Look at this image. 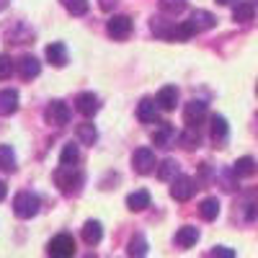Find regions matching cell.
<instances>
[{
	"instance_id": "1",
	"label": "cell",
	"mask_w": 258,
	"mask_h": 258,
	"mask_svg": "<svg viewBox=\"0 0 258 258\" xmlns=\"http://www.w3.org/2000/svg\"><path fill=\"white\" fill-rule=\"evenodd\" d=\"M39 197L31 191H18L16 197H13V214L18 220H31L34 214L39 212Z\"/></svg>"
},
{
	"instance_id": "2",
	"label": "cell",
	"mask_w": 258,
	"mask_h": 258,
	"mask_svg": "<svg viewBox=\"0 0 258 258\" xmlns=\"http://www.w3.org/2000/svg\"><path fill=\"white\" fill-rule=\"evenodd\" d=\"M54 181H57V186L62 188V194H78L80 186H83V173H80L78 168H64V165H59V168L54 170Z\"/></svg>"
},
{
	"instance_id": "3",
	"label": "cell",
	"mask_w": 258,
	"mask_h": 258,
	"mask_svg": "<svg viewBox=\"0 0 258 258\" xmlns=\"http://www.w3.org/2000/svg\"><path fill=\"white\" fill-rule=\"evenodd\" d=\"M47 253L52 258H73L75 255V240H73V235H68V232L54 235V238L49 240V245H47Z\"/></svg>"
},
{
	"instance_id": "4",
	"label": "cell",
	"mask_w": 258,
	"mask_h": 258,
	"mask_svg": "<svg viewBox=\"0 0 258 258\" xmlns=\"http://www.w3.org/2000/svg\"><path fill=\"white\" fill-rule=\"evenodd\" d=\"M132 165L140 176H147V173H153L158 160H155V153L150 147H137L135 150V155H132Z\"/></svg>"
},
{
	"instance_id": "5",
	"label": "cell",
	"mask_w": 258,
	"mask_h": 258,
	"mask_svg": "<svg viewBox=\"0 0 258 258\" xmlns=\"http://www.w3.org/2000/svg\"><path fill=\"white\" fill-rule=\"evenodd\" d=\"M204 116H207V103L204 101H188L186 103V109H183V121L191 126V129H197L202 121H204Z\"/></svg>"
},
{
	"instance_id": "6",
	"label": "cell",
	"mask_w": 258,
	"mask_h": 258,
	"mask_svg": "<svg viewBox=\"0 0 258 258\" xmlns=\"http://www.w3.org/2000/svg\"><path fill=\"white\" fill-rule=\"evenodd\" d=\"M44 116H47L49 124H54V126H64V124L70 121V109H68V103H64V101H52V103L47 106Z\"/></svg>"
},
{
	"instance_id": "7",
	"label": "cell",
	"mask_w": 258,
	"mask_h": 258,
	"mask_svg": "<svg viewBox=\"0 0 258 258\" xmlns=\"http://www.w3.org/2000/svg\"><path fill=\"white\" fill-rule=\"evenodd\" d=\"M106 31H109V36H114V39H126L129 34H132V18L129 16H111L109 24H106Z\"/></svg>"
},
{
	"instance_id": "8",
	"label": "cell",
	"mask_w": 258,
	"mask_h": 258,
	"mask_svg": "<svg viewBox=\"0 0 258 258\" xmlns=\"http://www.w3.org/2000/svg\"><path fill=\"white\" fill-rule=\"evenodd\" d=\"M194 191H197V186H194V181L188 176H178L173 181V186H170V197H173L176 202H188L194 197Z\"/></svg>"
},
{
	"instance_id": "9",
	"label": "cell",
	"mask_w": 258,
	"mask_h": 258,
	"mask_svg": "<svg viewBox=\"0 0 258 258\" xmlns=\"http://www.w3.org/2000/svg\"><path fill=\"white\" fill-rule=\"evenodd\" d=\"M176 29H178L176 21H168V18H160V16L150 21V31H153L155 36H160V39H170V41H173L176 39Z\"/></svg>"
},
{
	"instance_id": "10",
	"label": "cell",
	"mask_w": 258,
	"mask_h": 258,
	"mask_svg": "<svg viewBox=\"0 0 258 258\" xmlns=\"http://www.w3.org/2000/svg\"><path fill=\"white\" fill-rule=\"evenodd\" d=\"M158 111H160V106L153 98H142L137 103V119L142 124H158Z\"/></svg>"
},
{
	"instance_id": "11",
	"label": "cell",
	"mask_w": 258,
	"mask_h": 258,
	"mask_svg": "<svg viewBox=\"0 0 258 258\" xmlns=\"http://www.w3.org/2000/svg\"><path fill=\"white\" fill-rule=\"evenodd\" d=\"M178 137H181V135L176 132V126H170V124H160L155 132H153V142H155L158 147H173Z\"/></svg>"
},
{
	"instance_id": "12",
	"label": "cell",
	"mask_w": 258,
	"mask_h": 258,
	"mask_svg": "<svg viewBox=\"0 0 258 258\" xmlns=\"http://www.w3.org/2000/svg\"><path fill=\"white\" fill-rule=\"evenodd\" d=\"M75 109H78V114H83V116H93V114L101 109L98 96H96V93H80V96L75 98Z\"/></svg>"
},
{
	"instance_id": "13",
	"label": "cell",
	"mask_w": 258,
	"mask_h": 258,
	"mask_svg": "<svg viewBox=\"0 0 258 258\" xmlns=\"http://www.w3.org/2000/svg\"><path fill=\"white\" fill-rule=\"evenodd\" d=\"M41 73V62L34 57V54H24L18 59V75L24 78V80H31Z\"/></svg>"
},
{
	"instance_id": "14",
	"label": "cell",
	"mask_w": 258,
	"mask_h": 258,
	"mask_svg": "<svg viewBox=\"0 0 258 258\" xmlns=\"http://www.w3.org/2000/svg\"><path fill=\"white\" fill-rule=\"evenodd\" d=\"M188 24H191V29H194V31L199 34V31H209L214 24H217V18H214L209 11H202V8H199V11H194V13H191Z\"/></svg>"
},
{
	"instance_id": "15",
	"label": "cell",
	"mask_w": 258,
	"mask_h": 258,
	"mask_svg": "<svg viewBox=\"0 0 258 258\" xmlns=\"http://www.w3.org/2000/svg\"><path fill=\"white\" fill-rule=\"evenodd\" d=\"M155 103L160 106L163 111H173L176 103H178V88H176V85H163L158 98H155Z\"/></svg>"
},
{
	"instance_id": "16",
	"label": "cell",
	"mask_w": 258,
	"mask_h": 258,
	"mask_svg": "<svg viewBox=\"0 0 258 258\" xmlns=\"http://www.w3.org/2000/svg\"><path fill=\"white\" fill-rule=\"evenodd\" d=\"M18 109V91L3 88L0 91V116H11Z\"/></svg>"
},
{
	"instance_id": "17",
	"label": "cell",
	"mask_w": 258,
	"mask_h": 258,
	"mask_svg": "<svg viewBox=\"0 0 258 258\" xmlns=\"http://www.w3.org/2000/svg\"><path fill=\"white\" fill-rule=\"evenodd\" d=\"M255 170H258V165H255V160L250 155L238 158V160H235V165H232V173L238 176V178H250V176H255Z\"/></svg>"
},
{
	"instance_id": "18",
	"label": "cell",
	"mask_w": 258,
	"mask_h": 258,
	"mask_svg": "<svg viewBox=\"0 0 258 258\" xmlns=\"http://www.w3.org/2000/svg\"><path fill=\"white\" fill-rule=\"evenodd\" d=\"M227 135H230L227 119L220 116V114H214V116H212V140H214V145H220V147H222V142L227 140Z\"/></svg>"
},
{
	"instance_id": "19",
	"label": "cell",
	"mask_w": 258,
	"mask_h": 258,
	"mask_svg": "<svg viewBox=\"0 0 258 258\" xmlns=\"http://www.w3.org/2000/svg\"><path fill=\"white\" fill-rule=\"evenodd\" d=\"M101 238H103V227H101L98 220H88V222L83 225V240L88 243V245H98Z\"/></svg>"
},
{
	"instance_id": "20",
	"label": "cell",
	"mask_w": 258,
	"mask_h": 258,
	"mask_svg": "<svg viewBox=\"0 0 258 258\" xmlns=\"http://www.w3.org/2000/svg\"><path fill=\"white\" fill-rule=\"evenodd\" d=\"M47 59L54 64V68H64L68 64V49H64L62 41H52L47 47Z\"/></svg>"
},
{
	"instance_id": "21",
	"label": "cell",
	"mask_w": 258,
	"mask_h": 258,
	"mask_svg": "<svg viewBox=\"0 0 258 258\" xmlns=\"http://www.w3.org/2000/svg\"><path fill=\"white\" fill-rule=\"evenodd\" d=\"M197 240H199V230L194 227V225H183V227L176 232V245H181V248L197 245Z\"/></svg>"
},
{
	"instance_id": "22",
	"label": "cell",
	"mask_w": 258,
	"mask_h": 258,
	"mask_svg": "<svg viewBox=\"0 0 258 258\" xmlns=\"http://www.w3.org/2000/svg\"><path fill=\"white\" fill-rule=\"evenodd\" d=\"M126 207L132 209V212H142L145 207H150V191H145V188L132 191V194L126 197Z\"/></svg>"
},
{
	"instance_id": "23",
	"label": "cell",
	"mask_w": 258,
	"mask_h": 258,
	"mask_svg": "<svg viewBox=\"0 0 258 258\" xmlns=\"http://www.w3.org/2000/svg\"><path fill=\"white\" fill-rule=\"evenodd\" d=\"M158 178L160 181H176L178 178V163L173 158H165L160 165H158Z\"/></svg>"
},
{
	"instance_id": "24",
	"label": "cell",
	"mask_w": 258,
	"mask_h": 258,
	"mask_svg": "<svg viewBox=\"0 0 258 258\" xmlns=\"http://www.w3.org/2000/svg\"><path fill=\"white\" fill-rule=\"evenodd\" d=\"M255 16V6L250 3V0H243V3H238L232 8V18L238 21V24H245V21H253Z\"/></svg>"
},
{
	"instance_id": "25",
	"label": "cell",
	"mask_w": 258,
	"mask_h": 258,
	"mask_svg": "<svg viewBox=\"0 0 258 258\" xmlns=\"http://www.w3.org/2000/svg\"><path fill=\"white\" fill-rule=\"evenodd\" d=\"M75 135H78V140H80L83 145H96V140H98V132H96V126H93L91 121H83V124H78Z\"/></svg>"
},
{
	"instance_id": "26",
	"label": "cell",
	"mask_w": 258,
	"mask_h": 258,
	"mask_svg": "<svg viewBox=\"0 0 258 258\" xmlns=\"http://www.w3.org/2000/svg\"><path fill=\"white\" fill-rule=\"evenodd\" d=\"M126 253H129V258H145V255H147V240H145V235L137 232L135 238L129 240Z\"/></svg>"
},
{
	"instance_id": "27",
	"label": "cell",
	"mask_w": 258,
	"mask_h": 258,
	"mask_svg": "<svg viewBox=\"0 0 258 258\" xmlns=\"http://www.w3.org/2000/svg\"><path fill=\"white\" fill-rule=\"evenodd\" d=\"M80 160V153H78V145H73V142H68L62 147V153H59V165H64V168H75V163Z\"/></svg>"
},
{
	"instance_id": "28",
	"label": "cell",
	"mask_w": 258,
	"mask_h": 258,
	"mask_svg": "<svg viewBox=\"0 0 258 258\" xmlns=\"http://www.w3.org/2000/svg\"><path fill=\"white\" fill-rule=\"evenodd\" d=\"M199 214H202V220H207V222L217 220V214H220V202L214 199V197L204 199V202L199 204Z\"/></svg>"
},
{
	"instance_id": "29",
	"label": "cell",
	"mask_w": 258,
	"mask_h": 258,
	"mask_svg": "<svg viewBox=\"0 0 258 258\" xmlns=\"http://www.w3.org/2000/svg\"><path fill=\"white\" fill-rule=\"evenodd\" d=\"M178 142L186 147V150H194V147H199L202 145V137H199V129H186V132H181V137H178Z\"/></svg>"
},
{
	"instance_id": "30",
	"label": "cell",
	"mask_w": 258,
	"mask_h": 258,
	"mask_svg": "<svg viewBox=\"0 0 258 258\" xmlns=\"http://www.w3.org/2000/svg\"><path fill=\"white\" fill-rule=\"evenodd\" d=\"M158 6L165 16H178L186 8V0H158Z\"/></svg>"
},
{
	"instance_id": "31",
	"label": "cell",
	"mask_w": 258,
	"mask_h": 258,
	"mask_svg": "<svg viewBox=\"0 0 258 258\" xmlns=\"http://www.w3.org/2000/svg\"><path fill=\"white\" fill-rule=\"evenodd\" d=\"M0 168L3 170H16V155H13V150L8 145H0Z\"/></svg>"
},
{
	"instance_id": "32",
	"label": "cell",
	"mask_w": 258,
	"mask_h": 258,
	"mask_svg": "<svg viewBox=\"0 0 258 258\" xmlns=\"http://www.w3.org/2000/svg\"><path fill=\"white\" fill-rule=\"evenodd\" d=\"M62 6L68 8L73 16H85L88 13V0H62Z\"/></svg>"
},
{
	"instance_id": "33",
	"label": "cell",
	"mask_w": 258,
	"mask_h": 258,
	"mask_svg": "<svg viewBox=\"0 0 258 258\" xmlns=\"http://www.w3.org/2000/svg\"><path fill=\"white\" fill-rule=\"evenodd\" d=\"M11 75H13V59L0 54V80H8Z\"/></svg>"
},
{
	"instance_id": "34",
	"label": "cell",
	"mask_w": 258,
	"mask_h": 258,
	"mask_svg": "<svg viewBox=\"0 0 258 258\" xmlns=\"http://www.w3.org/2000/svg\"><path fill=\"white\" fill-rule=\"evenodd\" d=\"M212 258H235V250L227 245H217V248H212Z\"/></svg>"
},
{
	"instance_id": "35",
	"label": "cell",
	"mask_w": 258,
	"mask_h": 258,
	"mask_svg": "<svg viewBox=\"0 0 258 258\" xmlns=\"http://www.w3.org/2000/svg\"><path fill=\"white\" fill-rule=\"evenodd\" d=\"M116 3H119V0H98L101 11H114V8H116Z\"/></svg>"
},
{
	"instance_id": "36",
	"label": "cell",
	"mask_w": 258,
	"mask_h": 258,
	"mask_svg": "<svg viewBox=\"0 0 258 258\" xmlns=\"http://www.w3.org/2000/svg\"><path fill=\"white\" fill-rule=\"evenodd\" d=\"M6 194H8V186H6L3 181H0V202H3V199H6Z\"/></svg>"
},
{
	"instance_id": "37",
	"label": "cell",
	"mask_w": 258,
	"mask_h": 258,
	"mask_svg": "<svg viewBox=\"0 0 258 258\" xmlns=\"http://www.w3.org/2000/svg\"><path fill=\"white\" fill-rule=\"evenodd\" d=\"M6 6H8V0H0V11H3Z\"/></svg>"
},
{
	"instance_id": "38",
	"label": "cell",
	"mask_w": 258,
	"mask_h": 258,
	"mask_svg": "<svg viewBox=\"0 0 258 258\" xmlns=\"http://www.w3.org/2000/svg\"><path fill=\"white\" fill-rule=\"evenodd\" d=\"M217 3H220V6H227V3H232V0H217Z\"/></svg>"
},
{
	"instance_id": "39",
	"label": "cell",
	"mask_w": 258,
	"mask_h": 258,
	"mask_svg": "<svg viewBox=\"0 0 258 258\" xmlns=\"http://www.w3.org/2000/svg\"><path fill=\"white\" fill-rule=\"evenodd\" d=\"M255 93H258V85H255Z\"/></svg>"
},
{
	"instance_id": "40",
	"label": "cell",
	"mask_w": 258,
	"mask_h": 258,
	"mask_svg": "<svg viewBox=\"0 0 258 258\" xmlns=\"http://www.w3.org/2000/svg\"><path fill=\"white\" fill-rule=\"evenodd\" d=\"M88 258H96V255H88Z\"/></svg>"
},
{
	"instance_id": "41",
	"label": "cell",
	"mask_w": 258,
	"mask_h": 258,
	"mask_svg": "<svg viewBox=\"0 0 258 258\" xmlns=\"http://www.w3.org/2000/svg\"><path fill=\"white\" fill-rule=\"evenodd\" d=\"M253 3H258V0H253Z\"/></svg>"
},
{
	"instance_id": "42",
	"label": "cell",
	"mask_w": 258,
	"mask_h": 258,
	"mask_svg": "<svg viewBox=\"0 0 258 258\" xmlns=\"http://www.w3.org/2000/svg\"><path fill=\"white\" fill-rule=\"evenodd\" d=\"M255 119H258V116H255Z\"/></svg>"
}]
</instances>
